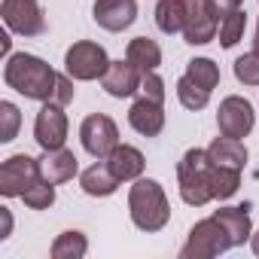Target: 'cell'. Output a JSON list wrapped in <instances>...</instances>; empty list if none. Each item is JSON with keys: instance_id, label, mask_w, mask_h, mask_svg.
<instances>
[{"instance_id": "cell-20", "label": "cell", "mask_w": 259, "mask_h": 259, "mask_svg": "<svg viewBox=\"0 0 259 259\" xmlns=\"http://www.w3.org/2000/svg\"><path fill=\"white\" fill-rule=\"evenodd\" d=\"M125 58L132 61L141 73H150V70H156L162 64V49L150 37H135L132 43H128V49H125Z\"/></svg>"}, {"instance_id": "cell-18", "label": "cell", "mask_w": 259, "mask_h": 259, "mask_svg": "<svg viewBox=\"0 0 259 259\" xmlns=\"http://www.w3.org/2000/svg\"><path fill=\"white\" fill-rule=\"evenodd\" d=\"M250 207L247 204H241V207H220L213 217L223 223V229L229 232V238H232V247H241L244 241H250V235H253V223H250V213H247Z\"/></svg>"}, {"instance_id": "cell-16", "label": "cell", "mask_w": 259, "mask_h": 259, "mask_svg": "<svg viewBox=\"0 0 259 259\" xmlns=\"http://www.w3.org/2000/svg\"><path fill=\"white\" fill-rule=\"evenodd\" d=\"M119 183H122V180L110 171L107 159L95 162L92 168H85V171L79 174V186H82V192L92 195V198H107V195H113V192L119 189Z\"/></svg>"}, {"instance_id": "cell-15", "label": "cell", "mask_w": 259, "mask_h": 259, "mask_svg": "<svg viewBox=\"0 0 259 259\" xmlns=\"http://www.w3.org/2000/svg\"><path fill=\"white\" fill-rule=\"evenodd\" d=\"M76 171H79V162H76V156L70 153V150H43V159H40V174L49 180V183H67V180H73L76 177Z\"/></svg>"}, {"instance_id": "cell-1", "label": "cell", "mask_w": 259, "mask_h": 259, "mask_svg": "<svg viewBox=\"0 0 259 259\" xmlns=\"http://www.w3.org/2000/svg\"><path fill=\"white\" fill-rule=\"evenodd\" d=\"M58 76L43 58L37 55H28V52H16L7 58V67H4V79L10 89H16L19 95L31 98V101H52L55 98V89H58Z\"/></svg>"}, {"instance_id": "cell-13", "label": "cell", "mask_w": 259, "mask_h": 259, "mask_svg": "<svg viewBox=\"0 0 259 259\" xmlns=\"http://www.w3.org/2000/svg\"><path fill=\"white\" fill-rule=\"evenodd\" d=\"M141 79H144V73L125 58V61H110L107 73L101 76V85L113 98H132V95H138Z\"/></svg>"}, {"instance_id": "cell-17", "label": "cell", "mask_w": 259, "mask_h": 259, "mask_svg": "<svg viewBox=\"0 0 259 259\" xmlns=\"http://www.w3.org/2000/svg\"><path fill=\"white\" fill-rule=\"evenodd\" d=\"M107 165H110V171L122 180V183H128V180H138L141 174H144V168H147V159H144V153L138 150V147H128V144H119L110 156H107Z\"/></svg>"}, {"instance_id": "cell-28", "label": "cell", "mask_w": 259, "mask_h": 259, "mask_svg": "<svg viewBox=\"0 0 259 259\" xmlns=\"http://www.w3.org/2000/svg\"><path fill=\"white\" fill-rule=\"evenodd\" d=\"M235 79L244 85H259V52H247L235 61Z\"/></svg>"}, {"instance_id": "cell-8", "label": "cell", "mask_w": 259, "mask_h": 259, "mask_svg": "<svg viewBox=\"0 0 259 259\" xmlns=\"http://www.w3.org/2000/svg\"><path fill=\"white\" fill-rule=\"evenodd\" d=\"M40 177H43L40 174V159H31L25 153L10 156L0 165V192L7 198H22Z\"/></svg>"}, {"instance_id": "cell-27", "label": "cell", "mask_w": 259, "mask_h": 259, "mask_svg": "<svg viewBox=\"0 0 259 259\" xmlns=\"http://www.w3.org/2000/svg\"><path fill=\"white\" fill-rule=\"evenodd\" d=\"M22 201H25L28 207H34V210H46V207H52V204H55V183H49L46 177H40V180L22 195Z\"/></svg>"}, {"instance_id": "cell-9", "label": "cell", "mask_w": 259, "mask_h": 259, "mask_svg": "<svg viewBox=\"0 0 259 259\" xmlns=\"http://www.w3.org/2000/svg\"><path fill=\"white\" fill-rule=\"evenodd\" d=\"M7 28L19 37H40L46 31V16L37 0H4L0 7Z\"/></svg>"}, {"instance_id": "cell-2", "label": "cell", "mask_w": 259, "mask_h": 259, "mask_svg": "<svg viewBox=\"0 0 259 259\" xmlns=\"http://www.w3.org/2000/svg\"><path fill=\"white\" fill-rule=\"evenodd\" d=\"M128 213L141 232H162L171 220V204L162 183L150 177H138L132 192H128Z\"/></svg>"}, {"instance_id": "cell-6", "label": "cell", "mask_w": 259, "mask_h": 259, "mask_svg": "<svg viewBox=\"0 0 259 259\" xmlns=\"http://www.w3.org/2000/svg\"><path fill=\"white\" fill-rule=\"evenodd\" d=\"M79 141H82V150L89 156L107 159L119 147V128H116V122L107 113H92L79 125Z\"/></svg>"}, {"instance_id": "cell-11", "label": "cell", "mask_w": 259, "mask_h": 259, "mask_svg": "<svg viewBox=\"0 0 259 259\" xmlns=\"http://www.w3.org/2000/svg\"><path fill=\"white\" fill-rule=\"evenodd\" d=\"M34 141L43 147V150H61L64 141H67V113L64 107L46 101L34 119Z\"/></svg>"}, {"instance_id": "cell-10", "label": "cell", "mask_w": 259, "mask_h": 259, "mask_svg": "<svg viewBox=\"0 0 259 259\" xmlns=\"http://www.w3.org/2000/svg\"><path fill=\"white\" fill-rule=\"evenodd\" d=\"M217 125H220V135L226 138H247L256 125V113H253V104L241 95H229L220 110H217Z\"/></svg>"}, {"instance_id": "cell-5", "label": "cell", "mask_w": 259, "mask_h": 259, "mask_svg": "<svg viewBox=\"0 0 259 259\" xmlns=\"http://www.w3.org/2000/svg\"><path fill=\"white\" fill-rule=\"evenodd\" d=\"M107 67H110V58H107L104 46H98L92 40H79L64 52V70L79 82L101 79L107 73Z\"/></svg>"}, {"instance_id": "cell-4", "label": "cell", "mask_w": 259, "mask_h": 259, "mask_svg": "<svg viewBox=\"0 0 259 259\" xmlns=\"http://www.w3.org/2000/svg\"><path fill=\"white\" fill-rule=\"evenodd\" d=\"M229 247H232V238L223 229V223L217 217H207L189 229V238L180 247V256L183 259H210V256L226 253Z\"/></svg>"}, {"instance_id": "cell-29", "label": "cell", "mask_w": 259, "mask_h": 259, "mask_svg": "<svg viewBox=\"0 0 259 259\" xmlns=\"http://www.w3.org/2000/svg\"><path fill=\"white\" fill-rule=\"evenodd\" d=\"M0 119H4V128H0V141L10 144L16 135H19V122H22V113L13 101H4L0 104Z\"/></svg>"}, {"instance_id": "cell-19", "label": "cell", "mask_w": 259, "mask_h": 259, "mask_svg": "<svg viewBox=\"0 0 259 259\" xmlns=\"http://www.w3.org/2000/svg\"><path fill=\"white\" fill-rule=\"evenodd\" d=\"M207 156L213 165H223V168H235L241 171L247 165V147L238 141V138H217L210 147H207Z\"/></svg>"}, {"instance_id": "cell-23", "label": "cell", "mask_w": 259, "mask_h": 259, "mask_svg": "<svg viewBox=\"0 0 259 259\" xmlns=\"http://www.w3.org/2000/svg\"><path fill=\"white\" fill-rule=\"evenodd\" d=\"M186 76H189L195 85H201L204 92H213V89L220 85V67H217L210 58H192V61L186 64Z\"/></svg>"}, {"instance_id": "cell-14", "label": "cell", "mask_w": 259, "mask_h": 259, "mask_svg": "<svg viewBox=\"0 0 259 259\" xmlns=\"http://www.w3.org/2000/svg\"><path fill=\"white\" fill-rule=\"evenodd\" d=\"M128 125L144 138H159L162 128H165V104L138 98L132 104V110H128Z\"/></svg>"}, {"instance_id": "cell-33", "label": "cell", "mask_w": 259, "mask_h": 259, "mask_svg": "<svg viewBox=\"0 0 259 259\" xmlns=\"http://www.w3.org/2000/svg\"><path fill=\"white\" fill-rule=\"evenodd\" d=\"M0 217H4V232H0V238H10V232H13V213H10V207H0Z\"/></svg>"}, {"instance_id": "cell-12", "label": "cell", "mask_w": 259, "mask_h": 259, "mask_svg": "<svg viewBox=\"0 0 259 259\" xmlns=\"http://www.w3.org/2000/svg\"><path fill=\"white\" fill-rule=\"evenodd\" d=\"M92 19L104 31L119 34V31L135 25V19H138V0H98V4L92 7Z\"/></svg>"}, {"instance_id": "cell-25", "label": "cell", "mask_w": 259, "mask_h": 259, "mask_svg": "<svg viewBox=\"0 0 259 259\" xmlns=\"http://www.w3.org/2000/svg\"><path fill=\"white\" fill-rule=\"evenodd\" d=\"M177 101L186 107V110H204L207 101H210V92H204L201 85H195L186 73L177 79Z\"/></svg>"}, {"instance_id": "cell-24", "label": "cell", "mask_w": 259, "mask_h": 259, "mask_svg": "<svg viewBox=\"0 0 259 259\" xmlns=\"http://www.w3.org/2000/svg\"><path fill=\"white\" fill-rule=\"evenodd\" d=\"M210 186H213V198H232L241 186V171L235 168H223V165H213V174H210Z\"/></svg>"}, {"instance_id": "cell-21", "label": "cell", "mask_w": 259, "mask_h": 259, "mask_svg": "<svg viewBox=\"0 0 259 259\" xmlns=\"http://www.w3.org/2000/svg\"><path fill=\"white\" fill-rule=\"evenodd\" d=\"M89 250V241L82 232L70 229V232H61L55 241H52V259H82Z\"/></svg>"}, {"instance_id": "cell-35", "label": "cell", "mask_w": 259, "mask_h": 259, "mask_svg": "<svg viewBox=\"0 0 259 259\" xmlns=\"http://www.w3.org/2000/svg\"><path fill=\"white\" fill-rule=\"evenodd\" d=\"M253 52H259V22H256V34H253Z\"/></svg>"}, {"instance_id": "cell-34", "label": "cell", "mask_w": 259, "mask_h": 259, "mask_svg": "<svg viewBox=\"0 0 259 259\" xmlns=\"http://www.w3.org/2000/svg\"><path fill=\"white\" fill-rule=\"evenodd\" d=\"M250 247H253V253L259 256V232H253V235H250Z\"/></svg>"}, {"instance_id": "cell-3", "label": "cell", "mask_w": 259, "mask_h": 259, "mask_svg": "<svg viewBox=\"0 0 259 259\" xmlns=\"http://www.w3.org/2000/svg\"><path fill=\"white\" fill-rule=\"evenodd\" d=\"M210 174H213V162H210L207 150H186L183 159L177 162L180 198H183L189 207H204L207 201H213Z\"/></svg>"}, {"instance_id": "cell-22", "label": "cell", "mask_w": 259, "mask_h": 259, "mask_svg": "<svg viewBox=\"0 0 259 259\" xmlns=\"http://www.w3.org/2000/svg\"><path fill=\"white\" fill-rule=\"evenodd\" d=\"M156 25L162 34H183V0H159Z\"/></svg>"}, {"instance_id": "cell-30", "label": "cell", "mask_w": 259, "mask_h": 259, "mask_svg": "<svg viewBox=\"0 0 259 259\" xmlns=\"http://www.w3.org/2000/svg\"><path fill=\"white\" fill-rule=\"evenodd\" d=\"M138 98H147V101L165 104V79H162L156 70L144 73V79H141V89H138Z\"/></svg>"}, {"instance_id": "cell-32", "label": "cell", "mask_w": 259, "mask_h": 259, "mask_svg": "<svg viewBox=\"0 0 259 259\" xmlns=\"http://www.w3.org/2000/svg\"><path fill=\"white\" fill-rule=\"evenodd\" d=\"M241 4H244V0H210V7H213V13H217V19H220V22H223L229 13L241 10Z\"/></svg>"}, {"instance_id": "cell-26", "label": "cell", "mask_w": 259, "mask_h": 259, "mask_svg": "<svg viewBox=\"0 0 259 259\" xmlns=\"http://www.w3.org/2000/svg\"><path fill=\"white\" fill-rule=\"evenodd\" d=\"M244 28H247V13H244V10L229 13V16L220 22V43H223L226 49H232V46L244 37Z\"/></svg>"}, {"instance_id": "cell-31", "label": "cell", "mask_w": 259, "mask_h": 259, "mask_svg": "<svg viewBox=\"0 0 259 259\" xmlns=\"http://www.w3.org/2000/svg\"><path fill=\"white\" fill-rule=\"evenodd\" d=\"M73 76L70 73H61L58 76V89H55V98H52V104H58V107H67L70 101H73V82H70Z\"/></svg>"}, {"instance_id": "cell-7", "label": "cell", "mask_w": 259, "mask_h": 259, "mask_svg": "<svg viewBox=\"0 0 259 259\" xmlns=\"http://www.w3.org/2000/svg\"><path fill=\"white\" fill-rule=\"evenodd\" d=\"M220 31L210 0H183V37L189 46H207Z\"/></svg>"}]
</instances>
